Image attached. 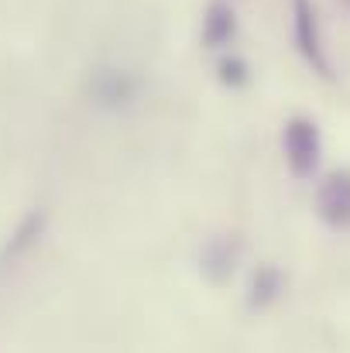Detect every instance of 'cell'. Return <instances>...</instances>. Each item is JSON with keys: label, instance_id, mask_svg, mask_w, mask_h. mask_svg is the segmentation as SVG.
I'll use <instances>...</instances> for the list:
<instances>
[{"label": "cell", "instance_id": "1", "mask_svg": "<svg viewBox=\"0 0 350 353\" xmlns=\"http://www.w3.org/2000/svg\"><path fill=\"white\" fill-rule=\"evenodd\" d=\"M282 151H285V165L292 168L295 179H313L323 161L320 127L309 117H292L282 130Z\"/></svg>", "mask_w": 350, "mask_h": 353}, {"label": "cell", "instance_id": "2", "mask_svg": "<svg viewBox=\"0 0 350 353\" xmlns=\"http://www.w3.org/2000/svg\"><path fill=\"white\" fill-rule=\"evenodd\" d=\"M292 34H295V48L302 52V59L320 76H333L330 55L323 48V34H320V21H316L313 0H292Z\"/></svg>", "mask_w": 350, "mask_h": 353}, {"label": "cell", "instance_id": "3", "mask_svg": "<svg viewBox=\"0 0 350 353\" xmlns=\"http://www.w3.org/2000/svg\"><path fill=\"white\" fill-rule=\"evenodd\" d=\"M316 213L327 227H350V172H330L316 189Z\"/></svg>", "mask_w": 350, "mask_h": 353}, {"label": "cell", "instance_id": "4", "mask_svg": "<svg viewBox=\"0 0 350 353\" xmlns=\"http://www.w3.org/2000/svg\"><path fill=\"white\" fill-rule=\"evenodd\" d=\"M237 34V14L227 0H210L203 14V45L206 48H227Z\"/></svg>", "mask_w": 350, "mask_h": 353}, {"label": "cell", "instance_id": "5", "mask_svg": "<svg viewBox=\"0 0 350 353\" xmlns=\"http://www.w3.org/2000/svg\"><path fill=\"white\" fill-rule=\"evenodd\" d=\"M237 254H240V247L231 243V236L210 240V247L203 250V271H206L213 281H224L233 271V264H237Z\"/></svg>", "mask_w": 350, "mask_h": 353}, {"label": "cell", "instance_id": "6", "mask_svg": "<svg viewBox=\"0 0 350 353\" xmlns=\"http://www.w3.org/2000/svg\"><path fill=\"white\" fill-rule=\"evenodd\" d=\"M254 288H261V299H257V305L271 302V299L282 292V278H278V271H275V268H264V271L254 278Z\"/></svg>", "mask_w": 350, "mask_h": 353}, {"label": "cell", "instance_id": "7", "mask_svg": "<svg viewBox=\"0 0 350 353\" xmlns=\"http://www.w3.org/2000/svg\"><path fill=\"white\" fill-rule=\"evenodd\" d=\"M220 79H224L227 86H244V83H247V65H244L240 59H224V62H220Z\"/></svg>", "mask_w": 350, "mask_h": 353}]
</instances>
